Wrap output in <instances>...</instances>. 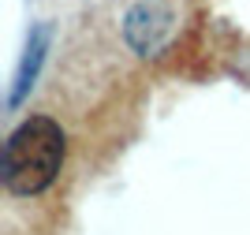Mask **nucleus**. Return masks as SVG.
Returning a JSON list of instances; mask_svg holds the SVG:
<instances>
[{"label":"nucleus","mask_w":250,"mask_h":235,"mask_svg":"<svg viewBox=\"0 0 250 235\" xmlns=\"http://www.w3.org/2000/svg\"><path fill=\"white\" fill-rule=\"evenodd\" d=\"M63 153H67V138H63L60 123L49 116H26L4 142L0 179L19 198L42 194L56 183L63 168Z\"/></svg>","instance_id":"1"},{"label":"nucleus","mask_w":250,"mask_h":235,"mask_svg":"<svg viewBox=\"0 0 250 235\" xmlns=\"http://www.w3.org/2000/svg\"><path fill=\"white\" fill-rule=\"evenodd\" d=\"M124 34L138 56H153L172 34V15L161 4H138L124 22Z\"/></svg>","instance_id":"2"},{"label":"nucleus","mask_w":250,"mask_h":235,"mask_svg":"<svg viewBox=\"0 0 250 235\" xmlns=\"http://www.w3.org/2000/svg\"><path fill=\"white\" fill-rule=\"evenodd\" d=\"M45 49H49V26H34L30 41H26V52H22V60H19V71H15V90H11V97H8L11 108H15V105L26 97V90L34 86V79H38V71H42V64H45Z\"/></svg>","instance_id":"3"}]
</instances>
